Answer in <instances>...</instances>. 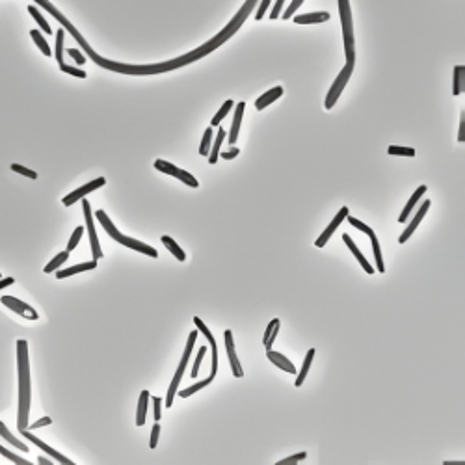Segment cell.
<instances>
[{"instance_id":"cell-36","label":"cell","mask_w":465,"mask_h":465,"mask_svg":"<svg viewBox=\"0 0 465 465\" xmlns=\"http://www.w3.org/2000/svg\"><path fill=\"white\" fill-rule=\"evenodd\" d=\"M194 324H196V326H197V329H199L201 333H203V335L207 337V340L211 342V346H216V340H214V337H212V333H211V331H209V328H207V326L203 324V320H201L199 317H196V318H194Z\"/></svg>"},{"instance_id":"cell-38","label":"cell","mask_w":465,"mask_h":465,"mask_svg":"<svg viewBox=\"0 0 465 465\" xmlns=\"http://www.w3.org/2000/svg\"><path fill=\"white\" fill-rule=\"evenodd\" d=\"M389 155H402V157H415V149L411 147H398V145H391L387 149Z\"/></svg>"},{"instance_id":"cell-24","label":"cell","mask_w":465,"mask_h":465,"mask_svg":"<svg viewBox=\"0 0 465 465\" xmlns=\"http://www.w3.org/2000/svg\"><path fill=\"white\" fill-rule=\"evenodd\" d=\"M313 358H315V348H311L309 352H307L305 361H304V365H302V370H300L296 381H294V385H296V387H300V385L304 383V380H305L307 372H309V369H311V363H313Z\"/></svg>"},{"instance_id":"cell-44","label":"cell","mask_w":465,"mask_h":465,"mask_svg":"<svg viewBox=\"0 0 465 465\" xmlns=\"http://www.w3.org/2000/svg\"><path fill=\"white\" fill-rule=\"evenodd\" d=\"M302 4H304V0H292L290 6H288V8L285 10V13H283V19H290V17L294 15V11H296Z\"/></svg>"},{"instance_id":"cell-47","label":"cell","mask_w":465,"mask_h":465,"mask_svg":"<svg viewBox=\"0 0 465 465\" xmlns=\"http://www.w3.org/2000/svg\"><path fill=\"white\" fill-rule=\"evenodd\" d=\"M153 406H155V421L159 423L160 419H162V398L155 396V398H153Z\"/></svg>"},{"instance_id":"cell-18","label":"cell","mask_w":465,"mask_h":465,"mask_svg":"<svg viewBox=\"0 0 465 465\" xmlns=\"http://www.w3.org/2000/svg\"><path fill=\"white\" fill-rule=\"evenodd\" d=\"M342 240H344V244H346V246L350 248V251L354 253V257H356V259H358V261L361 263V266L365 268V272H367V274H372V272H374V268H372V265H370L369 261L363 257V253H361L359 250H358V246L354 244V240L350 238L348 234H342Z\"/></svg>"},{"instance_id":"cell-8","label":"cell","mask_w":465,"mask_h":465,"mask_svg":"<svg viewBox=\"0 0 465 465\" xmlns=\"http://www.w3.org/2000/svg\"><path fill=\"white\" fill-rule=\"evenodd\" d=\"M105 184H106V179H105V177H99V179L89 180L88 184L80 186L78 190H74V192H71L69 196H65V197H64V205H65V207H71V205H74V203H76L78 199L86 197L88 194H91L93 190L101 188V186H105Z\"/></svg>"},{"instance_id":"cell-13","label":"cell","mask_w":465,"mask_h":465,"mask_svg":"<svg viewBox=\"0 0 465 465\" xmlns=\"http://www.w3.org/2000/svg\"><path fill=\"white\" fill-rule=\"evenodd\" d=\"M225 348H227V354H229V361H231V367H232V376L236 378H242L244 372L242 367L238 363V358H236V352H234V342H232V333L227 329L225 331Z\"/></svg>"},{"instance_id":"cell-50","label":"cell","mask_w":465,"mask_h":465,"mask_svg":"<svg viewBox=\"0 0 465 465\" xmlns=\"http://www.w3.org/2000/svg\"><path fill=\"white\" fill-rule=\"evenodd\" d=\"M238 153H240V149L231 147L229 151H225V153H220V157H222L223 160H232L234 157H238Z\"/></svg>"},{"instance_id":"cell-12","label":"cell","mask_w":465,"mask_h":465,"mask_svg":"<svg viewBox=\"0 0 465 465\" xmlns=\"http://www.w3.org/2000/svg\"><path fill=\"white\" fill-rule=\"evenodd\" d=\"M346 216H348V209H346V207H342V209H340V211L337 212V216H335V218L331 220V223L328 225V229H326V231L320 234V238L317 240V248H324V246H326V242L329 240V236H331L333 232L337 231V227L340 225V222H342V220H344Z\"/></svg>"},{"instance_id":"cell-1","label":"cell","mask_w":465,"mask_h":465,"mask_svg":"<svg viewBox=\"0 0 465 465\" xmlns=\"http://www.w3.org/2000/svg\"><path fill=\"white\" fill-rule=\"evenodd\" d=\"M17 369H19V415L17 428L19 432L28 428V415L32 404V389H30V361H28V344L26 340H17Z\"/></svg>"},{"instance_id":"cell-52","label":"cell","mask_w":465,"mask_h":465,"mask_svg":"<svg viewBox=\"0 0 465 465\" xmlns=\"http://www.w3.org/2000/svg\"><path fill=\"white\" fill-rule=\"evenodd\" d=\"M53 423V419L51 417H43V419H39V421H36V423L30 426L32 430H37V428H41V426H49V424Z\"/></svg>"},{"instance_id":"cell-49","label":"cell","mask_w":465,"mask_h":465,"mask_svg":"<svg viewBox=\"0 0 465 465\" xmlns=\"http://www.w3.org/2000/svg\"><path fill=\"white\" fill-rule=\"evenodd\" d=\"M283 4H285V0H275V6H274V10H272V15H270V19H277V17L281 15Z\"/></svg>"},{"instance_id":"cell-27","label":"cell","mask_w":465,"mask_h":465,"mask_svg":"<svg viewBox=\"0 0 465 465\" xmlns=\"http://www.w3.org/2000/svg\"><path fill=\"white\" fill-rule=\"evenodd\" d=\"M212 380H214V376H209L207 380H203V381H197V383H194L192 387H188V389H182V391L179 393V396L180 398H188L190 394H194V393H197V391H201L203 387H207V385H211L212 383Z\"/></svg>"},{"instance_id":"cell-35","label":"cell","mask_w":465,"mask_h":465,"mask_svg":"<svg viewBox=\"0 0 465 465\" xmlns=\"http://www.w3.org/2000/svg\"><path fill=\"white\" fill-rule=\"evenodd\" d=\"M0 454L4 456V458H8L10 462H13V464H17V465H30V462H26L24 458H19V456H15L13 452H10L4 445H0Z\"/></svg>"},{"instance_id":"cell-11","label":"cell","mask_w":465,"mask_h":465,"mask_svg":"<svg viewBox=\"0 0 465 465\" xmlns=\"http://www.w3.org/2000/svg\"><path fill=\"white\" fill-rule=\"evenodd\" d=\"M428 209H430V201L426 199V201H424V203H423V205H421V209L417 211V214L413 216V220H411V223L408 225V229H406V231H404V232H402V234H400V238H398V242H400V244L408 242V238H410V236H411L413 232H415V229L419 227V223L423 222V218H424V216H426V212H428Z\"/></svg>"},{"instance_id":"cell-21","label":"cell","mask_w":465,"mask_h":465,"mask_svg":"<svg viewBox=\"0 0 465 465\" xmlns=\"http://www.w3.org/2000/svg\"><path fill=\"white\" fill-rule=\"evenodd\" d=\"M147 406H149V391H142L140 402H138V410H136V426H143V424H145Z\"/></svg>"},{"instance_id":"cell-26","label":"cell","mask_w":465,"mask_h":465,"mask_svg":"<svg viewBox=\"0 0 465 465\" xmlns=\"http://www.w3.org/2000/svg\"><path fill=\"white\" fill-rule=\"evenodd\" d=\"M370 242H372V251H374V259H376V268H378V272H385V265H383V257H381V248L380 244H378V238H376V234H370Z\"/></svg>"},{"instance_id":"cell-33","label":"cell","mask_w":465,"mask_h":465,"mask_svg":"<svg viewBox=\"0 0 465 465\" xmlns=\"http://www.w3.org/2000/svg\"><path fill=\"white\" fill-rule=\"evenodd\" d=\"M232 105H234L232 101H225V103H223V106L220 108V110H218V114L212 117V127H218V125L222 123L223 117L227 116V112H229V110L232 108Z\"/></svg>"},{"instance_id":"cell-39","label":"cell","mask_w":465,"mask_h":465,"mask_svg":"<svg viewBox=\"0 0 465 465\" xmlns=\"http://www.w3.org/2000/svg\"><path fill=\"white\" fill-rule=\"evenodd\" d=\"M205 354H207V346H201L199 352H197V358H196V361H194V367H192V372H190V374H192V378L199 374L201 361H203V358H205Z\"/></svg>"},{"instance_id":"cell-6","label":"cell","mask_w":465,"mask_h":465,"mask_svg":"<svg viewBox=\"0 0 465 465\" xmlns=\"http://www.w3.org/2000/svg\"><path fill=\"white\" fill-rule=\"evenodd\" d=\"M155 168L159 169V171H162V173H166V175H173V177H177V179L182 180L184 184L192 186V188H197V186H199V182H197V179H196L194 175H190V173L184 171V169L177 168L175 164H169V162H166V160L159 159L157 162H155Z\"/></svg>"},{"instance_id":"cell-37","label":"cell","mask_w":465,"mask_h":465,"mask_svg":"<svg viewBox=\"0 0 465 465\" xmlns=\"http://www.w3.org/2000/svg\"><path fill=\"white\" fill-rule=\"evenodd\" d=\"M82 234H84V227H76V229H74V232L71 234V238H69V244H67V251H73L74 248L78 246Z\"/></svg>"},{"instance_id":"cell-19","label":"cell","mask_w":465,"mask_h":465,"mask_svg":"<svg viewBox=\"0 0 465 465\" xmlns=\"http://www.w3.org/2000/svg\"><path fill=\"white\" fill-rule=\"evenodd\" d=\"M93 268H97L95 259L89 261V263H82V265L65 268V270H58V272H56V277H58V279H65V277H69V275H74V274H78V272H86V270H93Z\"/></svg>"},{"instance_id":"cell-51","label":"cell","mask_w":465,"mask_h":465,"mask_svg":"<svg viewBox=\"0 0 465 465\" xmlns=\"http://www.w3.org/2000/svg\"><path fill=\"white\" fill-rule=\"evenodd\" d=\"M465 114L462 112V121H460V130H458V142L460 143H464L465 142Z\"/></svg>"},{"instance_id":"cell-16","label":"cell","mask_w":465,"mask_h":465,"mask_svg":"<svg viewBox=\"0 0 465 465\" xmlns=\"http://www.w3.org/2000/svg\"><path fill=\"white\" fill-rule=\"evenodd\" d=\"M266 358L272 361L275 367H279V369L285 370V372H290V374H294V372H296V367H294L290 361L286 359L283 354H277V352H274V350H268V352H266Z\"/></svg>"},{"instance_id":"cell-5","label":"cell","mask_w":465,"mask_h":465,"mask_svg":"<svg viewBox=\"0 0 465 465\" xmlns=\"http://www.w3.org/2000/svg\"><path fill=\"white\" fill-rule=\"evenodd\" d=\"M354 64H356V62H346V65L342 67V71H340L339 76L335 78V82H333L331 88L328 89V95H326V101H324V108H326V110H331V108L335 106V103L339 101V97L342 93L344 86L348 84L350 76L354 73Z\"/></svg>"},{"instance_id":"cell-45","label":"cell","mask_w":465,"mask_h":465,"mask_svg":"<svg viewBox=\"0 0 465 465\" xmlns=\"http://www.w3.org/2000/svg\"><path fill=\"white\" fill-rule=\"evenodd\" d=\"M159 435H160V424L157 423L155 426H153V430H151V441H149V447H151V448H157Z\"/></svg>"},{"instance_id":"cell-48","label":"cell","mask_w":465,"mask_h":465,"mask_svg":"<svg viewBox=\"0 0 465 465\" xmlns=\"http://www.w3.org/2000/svg\"><path fill=\"white\" fill-rule=\"evenodd\" d=\"M67 54H69V56H71V58H73V60L78 65H82L86 62V58L82 56V53H80V51H76V49H69V51H67Z\"/></svg>"},{"instance_id":"cell-29","label":"cell","mask_w":465,"mask_h":465,"mask_svg":"<svg viewBox=\"0 0 465 465\" xmlns=\"http://www.w3.org/2000/svg\"><path fill=\"white\" fill-rule=\"evenodd\" d=\"M67 259H69V251H60V253L56 255V257H54L49 265L43 268V270H45V274H51V272H54L56 268H60V266L64 265Z\"/></svg>"},{"instance_id":"cell-46","label":"cell","mask_w":465,"mask_h":465,"mask_svg":"<svg viewBox=\"0 0 465 465\" xmlns=\"http://www.w3.org/2000/svg\"><path fill=\"white\" fill-rule=\"evenodd\" d=\"M270 2H272V0H261V6H259L257 13H255V19H257V21H261V19L265 17V13H266V10H268V6H270Z\"/></svg>"},{"instance_id":"cell-7","label":"cell","mask_w":465,"mask_h":465,"mask_svg":"<svg viewBox=\"0 0 465 465\" xmlns=\"http://www.w3.org/2000/svg\"><path fill=\"white\" fill-rule=\"evenodd\" d=\"M82 209H84V218H86V229L89 232V242H91V253H93V259L99 261L103 257V250L99 246V240H97V232L95 227H93V218H91V207H89V201L82 197Z\"/></svg>"},{"instance_id":"cell-4","label":"cell","mask_w":465,"mask_h":465,"mask_svg":"<svg viewBox=\"0 0 465 465\" xmlns=\"http://www.w3.org/2000/svg\"><path fill=\"white\" fill-rule=\"evenodd\" d=\"M196 340H197V331L194 329L190 335H188V342H186V348H184V354H182V359H180L179 367H177V372H175V376H173V380H171V385H169V389H168L166 408H171V406H173L175 394H177V391H179V381H180V378H182V372H184V369H186V365H188V359H190Z\"/></svg>"},{"instance_id":"cell-22","label":"cell","mask_w":465,"mask_h":465,"mask_svg":"<svg viewBox=\"0 0 465 465\" xmlns=\"http://www.w3.org/2000/svg\"><path fill=\"white\" fill-rule=\"evenodd\" d=\"M0 435H2V437H4V439H6L8 443L13 445L15 448H19L21 452H28V450H30V447H26V445L22 443V441H19V439H17L15 435H11L10 430L6 428V424H4V423H0Z\"/></svg>"},{"instance_id":"cell-40","label":"cell","mask_w":465,"mask_h":465,"mask_svg":"<svg viewBox=\"0 0 465 465\" xmlns=\"http://www.w3.org/2000/svg\"><path fill=\"white\" fill-rule=\"evenodd\" d=\"M11 169L15 171V173H21V175H24V177H30V179H37V173L36 171H32V169L24 168V166H21V164H11Z\"/></svg>"},{"instance_id":"cell-42","label":"cell","mask_w":465,"mask_h":465,"mask_svg":"<svg viewBox=\"0 0 465 465\" xmlns=\"http://www.w3.org/2000/svg\"><path fill=\"white\" fill-rule=\"evenodd\" d=\"M60 69H62L64 73H69V74H73V76H78V78H86V76H88L82 69H76V67H71V65H67V64H62Z\"/></svg>"},{"instance_id":"cell-17","label":"cell","mask_w":465,"mask_h":465,"mask_svg":"<svg viewBox=\"0 0 465 465\" xmlns=\"http://www.w3.org/2000/svg\"><path fill=\"white\" fill-rule=\"evenodd\" d=\"M423 194H426V186H424V184H423V186H419L417 190L413 192L411 199H410V201H408V203H406V207H404V211H402V214H400V216H398V222L404 223V222H406V220H408V216H410V214H411V211H413V209H415V205H417V201H419V199H421V197H423Z\"/></svg>"},{"instance_id":"cell-34","label":"cell","mask_w":465,"mask_h":465,"mask_svg":"<svg viewBox=\"0 0 465 465\" xmlns=\"http://www.w3.org/2000/svg\"><path fill=\"white\" fill-rule=\"evenodd\" d=\"M211 142H212V128L209 127L207 130H205V134H203V142H201V147H199V155H201V157H207V155H209Z\"/></svg>"},{"instance_id":"cell-43","label":"cell","mask_w":465,"mask_h":465,"mask_svg":"<svg viewBox=\"0 0 465 465\" xmlns=\"http://www.w3.org/2000/svg\"><path fill=\"white\" fill-rule=\"evenodd\" d=\"M305 458H307L305 452H298V454L290 456V458H285V460L277 462V465H292V464H298V462H302V460H305Z\"/></svg>"},{"instance_id":"cell-25","label":"cell","mask_w":465,"mask_h":465,"mask_svg":"<svg viewBox=\"0 0 465 465\" xmlns=\"http://www.w3.org/2000/svg\"><path fill=\"white\" fill-rule=\"evenodd\" d=\"M160 240H162V244H164V246L168 248V250H169V251H171V253H173V257H177L179 261H184V259H186V255H184V251L180 250V248H179V244L175 242V240H173L171 236H168V234H164V236H162Z\"/></svg>"},{"instance_id":"cell-10","label":"cell","mask_w":465,"mask_h":465,"mask_svg":"<svg viewBox=\"0 0 465 465\" xmlns=\"http://www.w3.org/2000/svg\"><path fill=\"white\" fill-rule=\"evenodd\" d=\"M2 304L8 307V309H11L13 313H19V315L24 318L37 320V317H39L28 304H24V302H21V300H17V298H13V296H4L2 298Z\"/></svg>"},{"instance_id":"cell-32","label":"cell","mask_w":465,"mask_h":465,"mask_svg":"<svg viewBox=\"0 0 465 465\" xmlns=\"http://www.w3.org/2000/svg\"><path fill=\"white\" fill-rule=\"evenodd\" d=\"M28 11H30V15H32L34 19H36V22H37L43 30H45V34L53 32V30H51V26H49V22L45 21V17H43L41 13H39V10H37L36 6H28Z\"/></svg>"},{"instance_id":"cell-30","label":"cell","mask_w":465,"mask_h":465,"mask_svg":"<svg viewBox=\"0 0 465 465\" xmlns=\"http://www.w3.org/2000/svg\"><path fill=\"white\" fill-rule=\"evenodd\" d=\"M30 36H32V39L36 41V45L39 47V51H41V53L45 54V56H51V54H53L51 47H49V43L43 39V36H41L39 32H37V30H30Z\"/></svg>"},{"instance_id":"cell-41","label":"cell","mask_w":465,"mask_h":465,"mask_svg":"<svg viewBox=\"0 0 465 465\" xmlns=\"http://www.w3.org/2000/svg\"><path fill=\"white\" fill-rule=\"evenodd\" d=\"M346 218H348V222L352 223V225H354V227H356V229H359V231L367 232V234H369V236H370V234H374V231H372V229H370L369 225H365V223H363V222H359V220H358V218H352V216H346Z\"/></svg>"},{"instance_id":"cell-15","label":"cell","mask_w":465,"mask_h":465,"mask_svg":"<svg viewBox=\"0 0 465 465\" xmlns=\"http://www.w3.org/2000/svg\"><path fill=\"white\" fill-rule=\"evenodd\" d=\"M244 108H246V103H238L236 105V110H234V119H232V127H231V134H229V143L234 145L236 140H238V132H240V123H242V116H244Z\"/></svg>"},{"instance_id":"cell-28","label":"cell","mask_w":465,"mask_h":465,"mask_svg":"<svg viewBox=\"0 0 465 465\" xmlns=\"http://www.w3.org/2000/svg\"><path fill=\"white\" fill-rule=\"evenodd\" d=\"M464 73H465L464 65H456L454 67V89H452L454 95L464 93Z\"/></svg>"},{"instance_id":"cell-54","label":"cell","mask_w":465,"mask_h":465,"mask_svg":"<svg viewBox=\"0 0 465 465\" xmlns=\"http://www.w3.org/2000/svg\"><path fill=\"white\" fill-rule=\"evenodd\" d=\"M37 462H39L41 465H53L54 464V462H51V460H49V458H45V456H39V458H37Z\"/></svg>"},{"instance_id":"cell-3","label":"cell","mask_w":465,"mask_h":465,"mask_svg":"<svg viewBox=\"0 0 465 465\" xmlns=\"http://www.w3.org/2000/svg\"><path fill=\"white\" fill-rule=\"evenodd\" d=\"M339 15L342 24V37H344V54L346 62H356V41H354V21L348 0H339Z\"/></svg>"},{"instance_id":"cell-14","label":"cell","mask_w":465,"mask_h":465,"mask_svg":"<svg viewBox=\"0 0 465 465\" xmlns=\"http://www.w3.org/2000/svg\"><path fill=\"white\" fill-rule=\"evenodd\" d=\"M281 95H283V88H281V86H275V88H272V89H268L265 95H261L259 99H257L255 108H257V110H265L266 106L272 105V103L277 101Z\"/></svg>"},{"instance_id":"cell-9","label":"cell","mask_w":465,"mask_h":465,"mask_svg":"<svg viewBox=\"0 0 465 465\" xmlns=\"http://www.w3.org/2000/svg\"><path fill=\"white\" fill-rule=\"evenodd\" d=\"M21 435H22V437H26V439H28L30 443L37 445V447H39L41 450H45V452H47V454H49V456H53V458H54V460H56V462H60V464H64V465H73V464H74V462H71L69 458H65V456L60 454L58 450H54L53 447H49V445L45 443V441H41V439H37V437H36V435H34L32 432H28V428H26V430H21Z\"/></svg>"},{"instance_id":"cell-2","label":"cell","mask_w":465,"mask_h":465,"mask_svg":"<svg viewBox=\"0 0 465 465\" xmlns=\"http://www.w3.org/2000/svg\"><path fill=\"white\" fill-rule=\"evenodd\" d=\"M95 216H97V220L101 222V225H103V229H105V231L108 232L116 242L123 244V246H127V248H130V250H134V251L149 255V257H153V259L159 257V253H157L155 248H151V246H147V244L140 242V240H136V238H128V236H125V234H121V232L116 229V225L110 222V218L105 214V211H97Z\"/></svg>"},{"instance_id":"cell-53","label":"cell","mask_w":465,"mask_h":465,"mask_svg":"<svg viewBox=\"0 0 465 465\" xmlns=\"http://www.w3.org/2000/svg\"><path fill=\"white\" fill-rule=\"evenodd\" d=\"M11 283H13V277H6V279H0V288H4V286H10Z\"/></svg>"},{"instance_id":"cell-23","label":"cell","mask_w":465,"mask_h":465,"mask_svg":"<svg viewBox=\"0 0 465 465\" xmlns=\"http://www.w3.org/2000/svg\"><path fill=\"white\" fill-rule=\"evenodd\" d=\"M225 130H223V127L218 130V134H216V142H214V145H212L211 149V155H209V164H216L218 162V157H220V149H222V143H223V138H225Z\"/></svg>"},{"instance_id":"cell-55","label":"cell","mask_w":465,"mask_h":465,"mask_svg":"<svg viewBox=\"0 0 465 465\" xmlns=\"http://www.w3.org/2000/svg\"><path fill=\"white\" fill-rule=\"evenodd\" d=\"M445 465H464V462H445Z\"/></svg>"},{"instance_id":"cell-20","label":"cell","mask_w":465,"mask_h":465,"mask_svg":"<svg viewBox=\"0 0 465 465\" xmlns=\"http://www.w3.org/2000/svg\"><path fill=\"white\" fill-rule=\"evenodd\" d=\"M329 21L328 11H318V13H305V15H296L294 22L296 24H315V22Z\"/></svg>"},{"instance_id":"cell-31","label":"cell","mask_w":465,"mask_h":465,"mask_svg":"<svg viewBox=\"0 0 465 465\" xmlns=\"http://www.w3.org/2000/svg\"><path fill=\"white\" fill-rule=\"evenodd\" d=\"M64 34L65 30H62V28L56 32V60H58L60 65L65 64L64 62Z\"/></svg>"}]
</instances>
